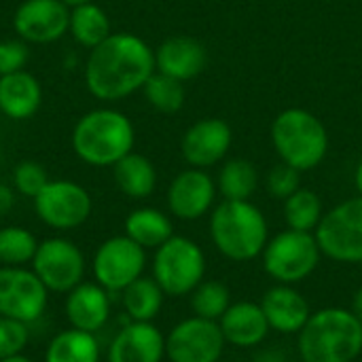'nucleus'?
<instances>
[{
  "label": "nucleus",
  "instance_id": "obj_1",
  "mask_svg": "<svg viewBox=\"0 0 362 362\" xmlns=\"http://www.w3.org/2000/svg\"><path fill=\"white\" fill-rule=\"evenodd\" d=\"M155 51L132 32H112L91 49L85 85L102 102H117L142 89L155 72Z\"/></svg>",
  "mask_w": 362,
  "mask_h": 362
},
{
  "label": "nucleus",
  "instance_id": "obj_2",
  "mask_svg": "<svg viewBox=\"0 0 362 362\" xmlns=\"http://www.w3.org/2000/svg\"><path fill=\"white\" fill-rule=\"evenodd\" d=\"M361 352L362 322L352 310H318L299 333V356L303 362H354Z\"/></svg>",
  "mask_w": 362,
  "mask_h": 362
},
{
  "label": "nucleus",
  "instance_id": "obj_3",
  "mask_svg": "<svg viewBox=\"0 0 362 362\" xmlns=\"http://www.w3.org/2000/svg\"><path fill=\"white\" fill-rule=\"evenodd\" d=\"M134 142L132 121L115 108H95L83 115L72 129V151L95 168H112L134 151Z\"/></svg>",
  "mask_w": 362,
  "mask_h": 362
},
{
  "label": "nucleus",
  "instance_id": "obj_4",
  "mask_svg": "<svg viewBox=\"0 0 362 362\" xmlns=\"http://www.w3.org/2000/svg\"><path fill=\"white\" fill-rule=\"evenodd\" d=\"M210 238L216 250L229 261H252L263 255L269 238L263 212L246 202L225 199L210 216Z\"/></svg>",
  "mask_w": 362,
  "mask_h": 362
},
{
  "label": "nucleus",
  "instance_id": "obj_5",
  "mask_svg": "<svg viewBox=\"0 0 362 362\" xmlns=\"http://www.w3.org/2000/svg\"><path fill=\"white\" fill-rule=\"evenodd\" d=\"M272 142L282 163L305 172L322 163L329 153L325 123L305 108H286L272 123Z\"/></svg>",
  "mask_w": 362,
  "mask_h": 362
},
{
  "label": "nucleus",
  "instance_id": "obj_6",
  "mask_svg": "<svg viewBox=\"0 0 362 362\" xmlns=\"http://www.w3.org/2000/svg\"><path fill=\"white\" fill-rule=\"evenodd\" d=\"M153 278L168 297L191 295L206 280V255L185 235H172L155 250Z\"/></svg>",
  "mask_w": 362,
  "mask_h": 362
},
{
  "label": "nucleus",
  "instance_id": "obj_7",
  "mask_svg": "<svg viewBox=\"0 0 362 362\" xmlns=\"http://www.w3.org/2000/svg\"><path fill=\"white\" fill-rule=\"evenodd\" d=\"M263 267L278 284H299L310 278L322 257L314 233L286 229L272 238L263 250Z\"/></svg>",
  "mask_w": 362,
  "mask_h": 362
},
{
  "label": "nucleus",
  "instance_id": "obj_8",
  "mask_svg": "<svg viewBox=\"0 0 362 362\" xmlns=\"http://www.w3.org/2000/svg\"><path fill=\"white\" fill-rule=\"evenodd\" d=\"M325 257L337 263H362V197L329 210L314 231Z\"/></svg>",
  "mask_w": 362,
  "mask_h": 362
},
{
  "label": "nucleus",
  "instance_id": "obj_9",
  "mask_svg": "<svg viewBox=\"0 0 362 362\" xmlns=\"http://www.w3.org/2000/svg\"><path fill=\"white\" fill-rule=\"evenodd\" d=\"M144 267L146 250L127 235H115L102 242L91 261L95 282L108 293H123L144 274Z\"/></svg>",
  "mask_w": 362,
  "mask_h": 362
},
{
  "label": "nucleus",
  "instance_id": "obj_10",
  "mask_svg": "<svg viewBox=\"0 0 362 362\" xmlns=\"http://www.w3.org/2000/svg\"><path fill=\"white\" fill-rule=\"evenodd\" d=\"M32 272L40 278L49 293H70L85 282L83 250L66 238H49L38 242L32 259Z\"/></svg>",
  "mask_w": 362,
  "mask_h": 362
},
{
  "label": "nucleus",
  "instance_id": "obj_11",
  "mask_svg": "<svg viewBox=\"0 0 362 362\" xmlns=\"http://www.w3.org/2000/svg\"><path fill=\"white\" fill-rule=\"evenodd\" d=\"M34 210L47 227L70 231L85 225L91 216V195L78 182L49 180L34 197Z\"/></svg>",
  "mask_w": 362,
  "mask_h": 362
},
{
  "label": "nucleus",
  "instance_id": "obj_12",
  "mask_svg": "<svg viewBox=\"0 0 362 362\" xmlns=\"http://www.w3.org/2000/svg\"><path fill=\"white\" fill-rule=\"evenodd\" d=\"M49 291L28 267L0 265V316L32 325L42 318Z\"/></svg>",
  "mask_w": 362,
  "mask_h": 362
},
{
  "label": "nucleus",
  "instance_id": "obj_13",
  "mask_svg": "<svg viewBox=\"0 0 362 362\" xmlns=\"http://www.w3.org/2000/svg\"><path fill=\"white\" fill-rule=\"evenodd\" d=\"M227 341L216 320L191 316L180 320L165 337L170 362H218Z\"/></svg>",
  "mask_w": 362,
  "mask_h": 362
},
{
  "label": "nucleus",
  "instance_id": "obj_14",
  "mask_svg": "<svg viewBox=\"0 0 362 362\" xmlns=\"http://www.w3.org/2000/svg\"><path fill=\"white\" fill-rule=\"evenodd\" d=\"M70 25V6L62 0H23L15 15L13 28L25 42L47 45L59 40Z\"/></svg>",
  "mask_w": 362,
  "mask_h": 362
},
{
  "label": "nucleus",
  "instance_id": "obj_15",
  "mask_svg": "<svg viewBox=\"0 0 362 362\" xmlns=\"http://www.w3.org/2000/svg\"><path fill=\"white\" fill-rule=\"evenodd\" d=\"M216 191V182L206 170H185L170 182L168 208L180 221H197L214 206Z\"/></svg>",
  "mask_w": 362,
  "mask_h": 362
},
{
  "label": "nucleus",
  "instance_id": "obj_16",
  "mask_svg": "<svg viewBox=\"0 0 362 362\" xmlns=\"http://www.w3.org/2000/svg\"><path fill=\"white\" fill-rule=\"evenodd\" d=\"M231 140H233V134L227 121L202 119L185 132L180 151H182L185 161L191 168L206 170L225 159V155L231 148Z\"/></svg>",
  "mask_w": 362,
  "mask_h": 362
},
{
  "label": "nucleus",
  "instance_id": "obj_17",
  "mask_svg": "<svg viewBox=\"0 0 362 362\" xmlns=\"http://www.w3.org/2000/svg\"><path fill=\"white\" fill-rule=\"evenodd\" d=\"M165 337L153 322H127L110 341L106 362H161Z\"/></svg>",
  "mask_w": 362,
  "mask_h": 362
},
{
  "label": "nucleus",
  "instance_id": "obj_18",
  "mask_svg": "<svg viewBox=\"0 0 362 362\" xmlns=\"http://www.w3.org/2000/svg\"><path fill=\"white\" fill-rule=\"evenodd\" d=\"M110 293L98 282H81L66 293V318L72 329L85 333H98L110 318Z\"/></svg>",
  "mask_w": 362,
  "mask_h": 362
},
{
  "label": "nucleus",
  "instance_id": "obj_19",
  "mask_svg": "<svg viewBox=\"0 0 362 362\" xmlns=\"http://www.w3.org/2000/svg\"><path fill=\"white\" fill-rule=\"evenodd\" d=\"M208 64L206 47L191 36H170L155 49V68L178 81H191Z\"/></svg>",
  "mask_w": 362,
  "mask_h": 362
},
{
  "label": "nucleus",
  "instance_id": "obj_20",
  "mask_svg": "<svg viewBox=\"0 0 362 362\" xmlns=\"http://www.w3.org/2000/svg\"><path fill=\"white\" fill-rule=\"evenodd\" d=\"M261 308L272 331L282 335H299L312 316L308 299L291 284H278L269 288L261 299Z\"/></svg>",
  "mask_w": 362,
  "mask_h": 362
},
{
  "label": "nucleus",
  "instance_id": "obj_21",
  "mask_svg": "<svg viewBox=\"0 0 362 362\" xmlns=\"http://www.w3.org/2000/svg\"><path fill=\"white\" fill-rule=\"evenodd\" d=\"M218 327L225 341L233 348H257L267 339L272 331L261 303L252 301L231 303L229 310L221 316Z\"/></svg>",
  "mask_w": 362,
  "mask_h": 362
},
{
  "label": "nucleus",
  "instance_id": "obj_22",
  "mask_svg": "<svg viewBox=\"0 0 362 362\" xmlns=\"http://www.w3.org/2000/svg\"><path fill=\"white\" fill-rule=\"evenodd\" d=\"M42 87L34 74L19 70L0 76V112L13 121H25L40 108Z\"/></svg>",
  "mask_w": 362,
  "mask_h": 362
},
{
  "label": "nucleus",
  "instance_id": "obj_23",
  "mask_svg": "<svg viewBox=\"0 0 362 362\" xmlns=\"http://www.w3.org/2000/svg\"><path fill=\"white\" fill-rule=\"evenodd\" d=\"M117 187L132 199L148 197L157 187V170L153 161L140 153H129L112 165Z\"/></svg>",
  "mask_w": 362,
  "mask_h": 362
},
{
  "label": "nucleus",
  "instance_id": "obj_24",
  "mask_svg": "<svg viewBox=\"0 0 362 362\" xmlns=\"http://www.w3.org/2000/svg\"><path fill=\"white\" fill-rule=\"evenodd\" d=\"M125 235L146 248H159L174 235L170 216L157 208H138L125 218Z\"/></svg>",
  "mask_w": 362,
  "mask_h": 362
},
{
  "label": "nucleus",
  "instance_id": "obj_25",
  "mask_svg": "<svg viewBox=\"0 0 362 362\" xmlns=\"http://www.w3.org/2000/svg\"><path fill=\"white\" fill-rule=\"evenodd\" d=\"M102 350L93 333L78 329L59 331L47 346L45 362H100Z\"/></svg>",
  "mask_w": 362,
  "mask_h": 362
},
{
  "label": "nucleus",
  "instance_id": "obj_26",
  "mask_svg": "<svg viewBox=\"0 0 362 362\" xmlns=\"http://www.w3.org/2000/svg\"><path fill=\"white\" fill-rule=\"evenodd\" d=\"M165 293L155 282V278L140 276L123 293L121 303L132 322H153L163 308Z\"/></svg>",
  "mask_w": 362,
  "mask_h": 362
},
{
  "label": "nucleus",
  "instance_id": "obj_27",
  "mask_svg": "<svg viewBox=\"0 0 362 362\" xmlns=\"http://www.w3.org/2000/svg\"><path fill=\"white\" fill-rule=\"evenodd\" d=\"M68 32L72 34V38L87 47L93 49L98 47L102 40H106L112 32H110V19L106 15V11L102 6H98L93 0L85 2V4H76L70 8V25Z\"/></svg>",
  "mask_w": 362,
  "mask_h": 362
},
{
  "label": "nucleus",
  "instance_id": "obj_28",
  "mask_svg": "<svg viewBox=\"0 0 362 362\" xmlns=\"http://www.w3.org/2000/svg\"><path fill=\"white\" fill-rule=\"evenodd\" d=\"M257 187H259V172L255 163H250L248 159H229L218 172L216 189L225 199L246 202L255 195Z\"/></svg>",
  "mask_w": 362,
  "mask_h": 362
},
{
  "label": "nucleus",
  "instance_id": "obj_29",
  "mask_svg": "<svg viewBox=\"0 0 362 362\" xmlns=\"http://www.w3.org/2000/svg\"><path fill=\"white\" fill-rule=\"evenodd\" d=\"M322 216V202L310 189H297L288 199H284V221L288 229L314 233Z\"/></svg>",
  "mask_w": 362,
  "mask_h": 362
},
{
  "label": "nucleus",
  "instance_id": "obj_30",
  "mask_svg": "<svg viewBox=\"0 0 362 362\" xmlns=\"http://www.w3.org/2000/svg\"><path fill=\"white\" fill-rule=\"evenodd\" d=\"M38 248V240L25 227H2L0 229V265L23 267L32 263Z\"/></svg>",
  "mask_w": 362,
  "mask_h": 362
},
{
  "label": "nucleus",
  "instance_id": "obj_31",
  "mask_svg": "<svg viewBox=\"0 0 362 362\" xmlns=\"http://www.w3.org/2000/svg\"><path fill=\"white\" fill-rule=\"evenodd\" d=\"M144 95L148 100V104L165 115L178 112L185 106V87L182 81L172 78L163 72H153V76L146 81V85L142 87Z\"/></svg>",
  "mask_w": 362,
  "mask_h": 362
},
{
  "label": "nucleus",
  "instance_id": "obj_32",
  "mask_svg": "<svg viewBox=\"0 0 362 362\" xmlns=\"http://www.w3.org/2000/svg\"><path fill=\"white\" fill-rule=\"evenodd\" d=\"M231 305V293L229 288L218 280H204L193 293H191V310L193 316L206 318V320H221V316Z\"/></svg>",
  "mask_w": 362,
  "mask_h": 362
},
{
  "label": "nucleus",
  "instance_id": "obj_33",
  "mask_svg": "<svg viewBox=\"0 0 362 362\" xmlns=\"http://www.w3.org/2000/svg\"><path fill=\"white\" fill-rule=\"evenodd\" d=\"M30 344V325L0 316V361L23 354Z\"/></svg>",
  "mask_w": 362,
  "mask_h": 362
},
{
  "label": "nucleus",
  "instance_id": "obj_34",
  "mask_svg": "<svg viewBox=\"0 0 362 362\" xmlns=\"http://www.w3.org/2000/svg\"><path fill=\"white\" fill-rule=\"evenodd\" d=\"M49 182L47 170L36 161H21L13 170V187L23 197H36Z\"/></svg>",
  "mask_w": 362,
  "mask_h": 362
},
{
  "label": "nucleus",
  "instance_id": "obj_35",
  "mask_svg": "<svg viewBox=\"0 0 362 362\" xmlns=\"http://www.w3.org/2000/svg\"><path fill=\"white\" fill-rule=\"evenodd\" d=\"M299 182V170L291 168L288 163H280L267 174V191L276 199H288L297 189H301Z\"/></svg>",
  "mask_w": 362,
  "mask_h": 362
},
{
  "label": "nucleus",
  "instance_id": "obj_36",
  "mask_svg": "<svg viewBox=\"0 0 362 362\" xmlns=\"http://www.w3.org/2000/svg\"><path fill=\"white\" fill-rule=\"evenodd\" d=\"M30 51L25 40H0V76L25 70Z\"/></svg>",
  "mask_w": 362,
  "mask_h": 362
},
{
  "label": "nucleus",
  "instance_id": "obj_37",
  "mask_svg": "<svg viewBox=\"0 0 362 362\" xmlns=\"http://www.w3.org/2000/svg\"><path fill=\"white\" fill-rule=\"evenodd\" d=\"M13 204H15V193H13V189L6 187V185H0V216L6 214V212H11Z\"/></svg>",
  "mask_w": 362,
  "mask_h": 362
},
{
  "label": "nucleus",
  "instance_id": "obj_38",
  "mask_svg": "<svg viewBox=\"0 0 362 362\" xmlns=\"http://www.w3.org/2000/svg\"><path fill=\"white\" fill-rule=\"evenodd\" d=\"M255 362H286L284 361V354L282 352H261Z\"/></svg>",
  "mask_w": 362,
  "mask_h": 362
},
{
  "label": "nucleus",
  "instance_id": "obj_39",
  "mask_svg": "<svg viewBox=\"0 0 362 362\" xmlns=\"http://www.w3.org/2000/svg\"><path fill=\"white\" fill-rule=\"evenodd\" d=\"M352 314L362 322V286L354 293V299H352Z\"/></svg>",
  "mask_w": 362,
  "mask_h": 362
},
{
  "label": "nucleus",
  "instance_id": "obj_40",
  "mask_svg": "<svg viewBox=\"0 0 362 362\" xmlns=\"http://www.w3.org/2000/svg\"><path fill=\"white\" fill-rule=\"evenodd\" d=\"M354 185L358 189V195L362 197V159L361 163H358V168H356V174H354Z\"/></svg>",
  "mask_w": 362,
  "mask_h": 362
},
{
  "label": "nucleus",
  "instance_id": "obj_41",
  "mask_svg": "<svg viewBox=\"0 0 362 362\" xmlns=\"http://www.w3.org/2000/svg\"><path fill=\"white\" fill-rule=\"evenodd\" d=\"M0 362H34L32 358H28L25 354H17V356H13V358H6V361H0Z\"/></svg>",
  "mask_w": 362,
  "mask_h": 362
},
{
  "label": "nucleus",
  "instance_id": "obj_42",
  "mask_svg": "<svg viewBox=\"0 0 362 362\" xmlns=\"http://www.w3.org/2000/svg\"><path fill=\"white\" fill-rule=\"evenodd\" d=\"M62 2L68 4V6L72 8V6H76V4H85V2H91V0H62Z\"/></svg>",
  "mask_w": 362,
  "mask_h": 362
}]
</instances>
